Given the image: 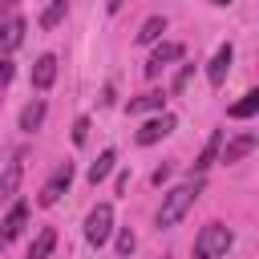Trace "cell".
<instances>
[{"label": "cell", "instance_id": "484cf974", "mask_svg": "<svg viewBox=\"0 0 259 259\" xmlns=\"http://www.w3.org/2000/svg\"><path fill=\"white\" fill-rule=\"evenodd\" d=\"M121 4H125V0H105V8H109V12H121Z\"/></svg>", "mask_w": 259, "mask_h": 259}, {"label": "cell", "instance_id": "e0dca14e", "mask_svg": "<svg viewBox=\"0 0 259 259\" xmlns=\"http://www.w3.org/2000/svg\"><path fill=\"white\" fill-rule=\"evenodd\" d=\"M113 162H117V150H113V146H109V150H101V154H97V162L89 166V182L97 186L101 178H109V170H113Z\"/></svg>", "mask_w": 259, "mask_h": 259}, {"label": "cell", "instance_id": "9c48e42d", "mask_svg": "<svg viewBox=\"0 0 259 259\" xmlns=\"http://www.w3.org/2000/svg\"><path fill=\"white\" fill-rule=\"evenodd\" d=\"M20 178H24V154H16L4 170H0V202H8V198H16V190H20Z\"/></svg>", "mask_w": 259, "mask_h": 259}, {"label": "cell", "instance_id": "ffe728a7", "mask_svg": "<svg viewBox=\"0 0 259 259\" xmlns=\"http://www.w3.org/2000/svg\"><path fill=\"white\" fill-rule=\"evenodd\" d=\"M255 109H259V89H247V93H243V101H235L227 113H231V117H251Z\"/></svg>", "mask_w": 259, "mask_h": 259}, {"label": "cell", "instance_id": "d4e9b609", "mask_svg": "<svg viewBox=\"0 0 259 259\" xmlns=\"http://www.w3.org/2000/svg\"><path fill=\"white\" fill-rule=\"evenodd\" d=\"M166 178H170V162H162V166H158V170H154V186H162V182H166Z\"/></svg>", "mask_w": 259, "mask_h": 259}, {"label": "cell", "instance_id": "3957f363", "mask_svg": "<svg viewBox=\"0 0 259 259\" xmlns=\"http://www.w3.org/2000/svg\"><path fill=\"white\" fill-rule=\"evenodd\" d=\"M109 235H113V206L109 202H97L89 210V219H85V243L89 247H105Z\"/></svg>", "mask_w": 259, "mask_h": 259}, {"label": "cell", "instance_id": "5b68a950", "mask_svg": "<svg viewBox=\"0 0 259 259\" xmlns=\"http://www.w3.org/2000/svg\"><path fill=\"white\" fill-rule=\"evenodd\" d=\"M24 223H28V202L20 198V202H12V206H8V214L0 219V247H8V243L24 231Z\"/></svg>", "mask_w": 259, "mask_h": 259}, {"label": "cell", "instance_id": "4fadbf2b", "mask_svg": "<svg viewBox=\"0 0 259 259\" xmlns=\"http://www.w3.org/2000/svg\"><path fill=\"white\" fill-rule=\"evenodd\" d=\"M219 150H223V130H210V138H206V146H202V154L194 158V174H206V166L219 158Z\"/></svg>", "mask_w": 259, "mask_h": 259}, {"label": "cell", "instance_id": "4316f807", "mask_svg": "<svg viewBox=\"0 0 259 259\" xmlns=\"http://www.w3.org/2000/svg\"><path fill=\"white\" fill-rule=\"evenodd\" d=\"M210 4H231V0H210Z\"/></svg>", "mask_w": 259, "mask_h": 259}, {"label": "cell", "instance_id": "44dd1931", "mask_svg": "<svg viewBox=\"0 0 259 259\" xmlns=\"http://www.w3.org/2000/svg\"><path fill=\"white\" fill-rule=\"evenodd\" d=\"M134 247H138L134 231H130V227H125V231H117V259H130V255H134Z\"/></svg>", "mask_w": 259, "mask_h": 259}, {"label": "cell", "instance_id": "7c38bea8", "mask_svg": "<svg viewBox=\"0 0 259 259\" xmlns=\"http://www.w3.org/2000/svg\"><path fill=\"white\" fill-rule=\"evenodd\" d=\"M53 81H57V57L45 53V57H36V65H32V85H36V89H49Z\"/></svg>", "mask_w": 259, "mask_h": 259}, {"label": "cell", "instance_id": "7a4b0ae2", "mask_svg": "<svg viewBox=\"0 0 259 259\" xmlns=\"http://www.w3.org/2000/svg\"><path fill=\"white\" fill-rule=\"evenodd\" d=\"M231 243H235V235L227 223H206L194 239V259H223L231 251Z\"/></svg>", "mask_w": 259, "mask_h": 259}, {"label": "cell", "instance_id": "d6986e66", "mask_svg": "<svg viewBox=\"0 0 259 259\" xmlns=\"http://www.w3.org/2000/svg\"><path fill=\"white\" fill-rule=\"evenodd\" d=\"M162 32H166V16H150V20L138 28V45H154Z\"/></svg>", "mask_w": 259, "mask_h": 259}, {"label": "cell", "instance_id": "6da1fadb", "mask_svg": "<svg viewBox=\"0 0 259 259\" xmlns=\"http://www.w3.org/2000/svg\"><path fill=\"white\" fill-rule=\"evenodd\" d=\"M202 174H194L190 182H178V186H170L166 194H162V206H158V231H170L190 206H194V198L202 194Z\"/></svg>", "mask_w": 259, "mask_h": 259}, {"label": "cell", "instance_id": "52a82bcc", "mask_svg": "<svg viewBox=\"0 0 259 259\" xmlns=\"http://www.w3.org/2000/svg\"><path fill=\"white\" fill-rule=\"evenodd\" d=\"M24 28H28V24H24V16H16V12L0 20V57H8L12 49H20V40H24Z\"/></svg>", "mask_w": 259, "mask_h": 259}, {"label": "cell", "instance_id": "ba28073f", "mask_svg": "<svg viewBox=\"0 0 259 259\" xmlns=\"http://www.w3.org/2000/svg\"><path fill=\"white\" fill-rule=\"evenodd\" d=\"M174 125H178V121H174V113H158V117H150V121L138 130V146H154V142H162Z\"/></svg>", "mask_w": 259, "mask_h": 259}, {"label": "cell", "instance_id": "277c9868", "mask_svg": "<svg viewBox=\"0 0 259 259\" xmlns=\"http://www.w3.org/2000/svg\"><path fill=\"white\" fill-rule=\"evenodd\" d=\"M69 182H73V162H61V166L49 174V182L40 186V198H36V202H40V206H53V202L69 190Z\"/></svg>", "mask_w": 259, "mask_h": 259}, {"label": "cell", "instance_id": "5bb4252c", "mask_svg": "<svg viewBox=\"0 0 259 259\" xmlns=\"http://www.w3.org/2000/svg\"><path fill=\"white\" fill-rule=\"evenodd\" d=\"M255 142H259L255 134H243V138L227 142V150H223V162H227V166H231V162H243V158H247V154L255 150Z\"/></svg>", "mask_w": 259, "mask_h": 259}, {"label": "cell", "instance_id": "7402d4cb", "mask_svg": "<svg viewBox=\"0 0 259 259\" xmlns=\"http://www.w3.org/2000/svg\"><path fill=\"white\" fill-rule=\"evenodd\" d=\"M89 142V117H77L73 121V146H85Z\"/></svg>", "mask_w": 259, "mask_h": 259}, {"label": "cell", "instance_id": "603a6c76", "mask_svg": "<svg viewBox=\"0 0 259 259\" xmlns=\"http://www.w3.org/2000/svg\"><path fill=\"white\" fill-rule=\"evenodd\" d=\"M190 73H194V65H182V69H178V77H174V93H182V89H186Z\"/></svg>", "mask_w": 259, "mask_h": 259}, {"label": "cell", "instance_id": "30bf717a", "mask_svg": "<svg viewBox=\"0 0 259 259\" xmlns=\"http://www.w3.org/2000/svg\"><path fill=\"white\" fill-rule=\"evenodd\" d=\"M231 61H235V49H231V45H219V49H214V57H210V65H206V81H210L214 89L227 81V73H231Z\"/></svg>", "mask_w": 259, "mask_h": 259}, {"label": "cell", "instance_id": "2e32d148", "mask_svg": "<svg viewBox=\"0 0 259 259\" xmlns=\"http://www.w3.org/2000/svg\"><path fill=\"white\" fill-rule=\"evenodd\" d=\"M162 93H138V97H130V105H125V113L130 117H138V113H150V109H162Z\"/></svg>", "mask_w": 259, "mask_h": 259}, {"label": "cell", "instance_id": "cb8c5ba5", "mask_svg": "<svg viewBox=\"0 0 259 259\" xmlns=\"http://www.w3.org/2000/svg\"><path fill=\"white\" fill-rule=\"evenodd\" d=\"M12 73H16V69H12V61H8V57H0V89L12 81Z\"/></svg>", "mask_w": 259, "mask_h": 259}, {"label": "cell", "instance_id": "9a60e30c", "mask_svg": "<svg viewBox=\"0 0 259 259\" xmlns=\"http://www.w3.org/2000/svg\"><path fill=\"white\" fill-rule=\"evenodd\" d=\"M53 247H57V231H53V227H45V231L32 239V247H28V255H24V259H49V255H53Z\"/></svg>", "mask_w": 259, "mask_h": 259}, {"label": "cell", "instance_id": "ac0fdd59", "mask_svg": "<svg viewBox=\"0 0 259 259\" xmlns=\"http://www.w3.org/2000/svg\"><path fill=\"white\" fill-rule=\"evenodd\" d=\"M65 12H69V0H49L45 12H40V28H57L65 20Z\"/></svg>", "mask_w": 259, "mask_h": 259}, {"label": "cell", "instance_id": "8992f818", "mask_svg": "<svg viewBox=\"0 0 259 259\" xmlns=\"http://www.w3.org/2000/svg\"><path fill=\"white\" fill-rule=\"evenodd\" d=\"M182 53H186V49H182L178 40H162V45L150 53V61H146V77H158L170 61H182Z\"/></svg>", "mask_w": 259, "mask_h": 259}, {"label": "cell", "instance_id": "8fae6325", "mask_svg": "<svg viewBox=\"0 0 259 259\" xmlns=\"http://www.w3.org/2000/svg\"><path fill=\"white\" fill-rule=\"evenodd\" d=\"M45 113H49L45 97H32V101L20 109V130H24V134H36V130H40V121H45Z\"/></svg>", "mask_w": 259, "mask_h": 259}]
</instances>
